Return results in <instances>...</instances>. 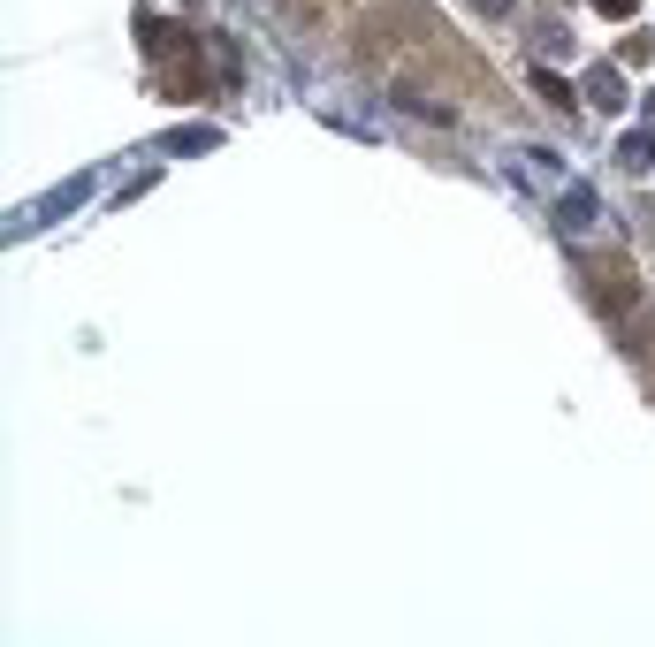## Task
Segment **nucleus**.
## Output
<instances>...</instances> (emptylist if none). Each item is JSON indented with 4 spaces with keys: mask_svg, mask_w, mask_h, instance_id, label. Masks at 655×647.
Returning a JSON list of instances; mask_svg holds the SVG:
<instances>
[{
    "mask_svg": "<svg viewBox=\"0 0 655 647\" xmlns=\"http://www.w3.org/2000/svg\"><path fill=\"white\" fill-rule=\"evenodd\" d=\"M587 290H595V305H602L609 320H625V313H632V297H640V282H632L625 259H595V267H587Z\"/></svg>",
    "mask_w": 655,
    "mask_h": 647,
    "instance_id": "f257e3e1",
    "label": "nucleus"
},
{
    "mask_svg": "<svg viewBox=\"0 0 655 647\" xmlns=\"http://www.w3.org/2000/svg\"><path fill=\"white\" fill-rule=\"evenodd\" d=\"M564 229H595V199L587 190H564Z\"/></svg>",
    "mask_w": 655,
    "mask_h": 647,
    "instance_id": "f03ea898",
    "label": "nucleus"
},
{
    "mask_svg": "<svg viewBox=\"0 0 655 647\" xmlns=\"http://www.w3.org/2000/svg\"><path fill=\"white\" fill-rule=\"evenodd\" d=\"M534 92H541L548 107H572V84H564V77H548V69H534Z\"/></svg>",
    "mask_w": 655,
    "mask_h": 647,
    "instance_id": "7ed1b4c3",
    "label": "nucleus"
},
{
    "mask_svg": "<svg viewBox=\"0 0 655 647\" xmlns=\"http://www.w3.org/2000/svg\"><path fill=\"white\" fill-rule=\"evenodd\" d=\"M625 168H655V138H648V129H632V138H625Z\"/></svg>",
    "mask_w": 655,
    "mask_h": 647,
    "instance_id": "20e7f679",
    "label": "nucleus"
},
{
    "mask_svg": "<svg viewBox=\"0 0 655 647\" xmlns=\"http://www.w3.org/2000/svg\"><path fill=\"white\" fill-rule=\"evenodd\" d=\"M595 8H602V15H632V0H595Z\"/></svg>",
    "mask_w": 655,
    "mask_h": 647,
    "instance_id": "39448f33",
    "label": "nucleus"
},
{
    "mask_svg": "<svg viewBox=\"0 0 655 647\" xmlns=\"http://www.w3.org/2000/svg\"><path fill=\"white\" fill-rule=\"evenodd\" d=\"M480 8H488V15H503V8H511V0H480Z\"/></svg>",
    "mask_w": 655,
    "mask_h": 647,
    "instance_id": "423d86ee",
    "label": "nucleus"
}]
</instances>
